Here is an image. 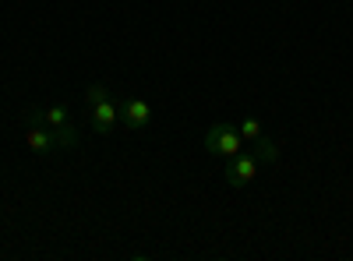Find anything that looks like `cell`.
<instances>
[{
    "label": "cell",
    "instance_id": "obj_4",
    "mask_svg": "<svg viewBox=\"0 0 353 261\" xmlns=\"http://www.w3.org/2000/svg\"><path fill=\"white\" fill-rule=\"evenodd\" d=\"M121 121H124L128 131L149 127V121H152V106L145 103V99H124V103H121Z\"/></svg>",
    "mask_w": 353,
    "mask_h": 261
},
{
    "label": "cell",
    "instance_id": "obj_1",
    "mask_svg": "<svg viewBox=\"0 0 353 261\" xmlns=\"http://www.w3.org/2000/svg\"><path fill=\"white\" fill-rule=\"evenodd\" d=\"M25 145L32 149L36 156H50L53 149H74L78 145V134H74V127L71 124H64V127H46V124H32L25 131Z\"/></svg>",
    "mask_w": 353,
    "mask_h": 261
},
{
    "label": "cell",
    "instance_id": "obj_2",
    "mask_svg": "<svg viewBox=\"0 0 353 261\" xmlns=\"http://www.w3.org/2000/svg\"><path fill=\"white\" fill-rule=\"evenodd\" d=\"M205 149H209L212 156H237L244 149V138H241V127H233V124H216L209 134H205Z\"/></svg>",
    "mask_w": 353,
    "mask_h": 261
},
{
    "label": "cell",
    "instance_id": "obj_3",
    "mask_svg": "<svg viewBox=\"0 0 353 261\" xmlns=\"http://www.w3.org/2000/svg\"><path fill=\"white\" fill-rule=\"evenodd\" d=\"M254 177H258L254 152H237V156L226 159V180H230V187H248Z\"/></svg>",
    "mask_w": 353,
    "mask_h": 261
},
{
    "label": "cell",
    "instance_id": "obj_5",
    "mask_svg": "<svg viewBox=\"0 0 353 261\" xmlns=\"http://www.w3.org/2000/svg\"><path fill=\"white\" fill-rule=\"evenodd\" d=\"M88 121H92V131L96 134H110L117 127V121H121V106H117L113 99H106L96 109H88Z\"/></svg>",
    "mask_w": 353,
    "mask_h": 261
},
{
    "label": "cell",
    "instance_id": "obj_8",
    "mask_svg": "<svg viewBox=\"0 0 353 261\" xmlns=\"http://www.w3.org/2000/svg\"><path fill=\"white\" fill-rule=\"evenodd\" d=\"M241 138L244 141H258L261 138V121L258 117H244L241 121Z\"/></svg>",
    "mask_w": 353,
    "mask_h": 261
},
{
    "label": "cell",
    "instance_id": "obj_7",
    "mask_svg": "<svg viewBox=\"0 0 353 261\" xmlns=\"http://www.w3.org/2000/svg\"><path fill=\"white\" fill-rule=\"evenodd\" d=\"M106 99H110L106 85H88V89H85V109H96V106L106 103Z\"/></svg>",
    "mask_w": 353,
    "mask_h": 261
},
{
    "label": "cell",
    "instance_id": "obj_6",
    "mask_svg": "<svg viewBox=\"0 0 353 261\" xmlns=\"http://www.w3.org/2000/svg\"><path fill=\"white\" fill-rule=\"evenodd\" d=\"M254 159H258V163H276V159H279V145H276L272 138L261 134V138L254 141Z\"/></svg>",
    "mask_w": 353,
    "mask_h": 261
}]
</instances>
